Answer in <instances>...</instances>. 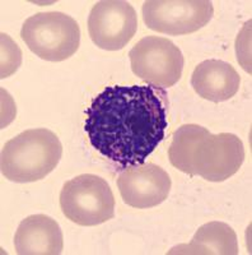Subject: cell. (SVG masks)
Instances as JSON below:
<instances>
[{"instance_id":"9c48e42d","label":"cell","mask_w":252,"mask_h":255,"mask_svg":"<svg viewBox=\"0 0 252 255\" xmlns=\"http://www.w3.org/2000/svg\"><path fill=\"white\" fill-rule=\"evenodd\" d=\"M117 186L125 204L145 209L160 206L167 199L172 181L161 166L143 163L125 168L117 179Z\"/></svg>"},{"instance_id":"277c9868","label":"cell","mask_w":252,"mask_h":255,"mask_svg":"<svg viewBox=\"0 0 252 255\" xmlns=\"http://www.w3.org/2000/svg\"><path fill=\"white\" fill-rule=\"evenodd\" d=\"M20 37L42 60L63 61L78 51L81 28L77 20L65 13H37L26 19Z\"/></svg>"},{"instance_id":"52a82bcc","label":"cell","mask_w":252,"mask_h":255,"mask_svg":"<svg viewBox=\"0 0 252 255\" xmlns=\"http://www.w3.org/2000/svg\"><path fill=\"white\" fill-rule=\"evenodd\" d=\"M143 20L149 29L169 36L194 33L214 14L209 0H148L143 4Z\"/></svg>"},{"instance_id":"7a4b0ae2","label":"cell","mask_w":252,"mask_h":255,"mask_svg":"<svg viewBox=\"0 0 252 255\" xmlns=\"http://www.w3.org/2000/svg\"><path fill=\"white\" fill-rule=\"evenodd\" d=\"M169 162L190 176L222 183L237 174L245 161V147L236 134H212L197 124H185L173 133Z\"/></svg>"},{"instance_id":"8fae6325","label":"cell","mask_w":252,"mask_h":255,"mask_svg":"<svg viewBox=\"0 0 252 255\" xmlns=\"http://www.w3.org/2000/svg\"><path fill=\"white\" fill-rule=\"evenodd\" d=\"M241 77L237 70L223 60H205L192 72L191 86L201 99L223 102L238 92Z\"/></svg>"},{"instance_id":"5b68a950","label":"cell","mask_w":252,"mask_h":255,"mask_svg":"<svg viewBox=\"0 0 252 255\" xmlns=\"http://www.w3.org/2000/svg\"><path fill=\"white\" fill-rule=\"evenodd\" d=\"M60 208L65 217L79 226H97L115 216V197L103 177L83 174L64 184Z\"/></svg>"},{"instance_id":"30bf717a","label":"cell","mask_w":252,"mask_h":255,"mask_svg":"<svg viewBox=\"0 0 252 255\" xmlns=\"http://www.w3.org/2000/svg\"><path fill=\"white\" fill-rule=\"evenodd\" d=\"M14 248L18 255H59L64 249L63 231L49 216H29L15 231Z\"/></svg>"},{"instance_id":"3957f363","label":"cell","mask_w":252,"mask_h":255,"mask_svg":"<svg viewBox=\"0 0 252 255\" xmlns=\"http://www.w3.org/2000/svg\"><path fill=\"white\" fill-rule=\"evenodd\" d=\"M61 156L63 145L54 131L28 129L4 144L0 168L9 181L35 183L55 170Z\"/></svg>"},{"instance_id":"ba28073f","label":"cell","mask_w":252,"mask_h":255,"mask_svg":"<svg viewBox=\"0 0 252 255\" xmlns=\"http://www.w3.org/2000/svg\"><path fill=\"white\" fill-rule=\"evenodd\" d=\"M138 29L135 9L129 1L102 0L93 5L88 32L93 44L102 50L117 51L130 42Z\"/></svg>"},{"instance_id":"4fadbf2b","label":"cell","mask_w":252,"mask_h":255,"mask_svg":"<svg viewBox=\"0 0 252 255\" xmlns=\"http://www.w3.org/2000/svg\"><path fill=\"white\" fill-rule=\"evenodd\" d=\"M22 61V54L8 35L1 33V78H6L18 69Z\"/></svg>"},{"instance_id":"8992f818","label":"cell","mask_w":252,"mask_h":255,"mask_svg":"<svg viewBox=\"0 0 252 255\" xmlns=\"http://www.w3.org/2000/svg\"><path fill=\"white\" fill-rule=\"evenodd\" d=\"M129 58L134 74L154 87H172L182 77L185 59L168 38L147 36L136 42Z\"/></svg>"},{"instance_id":"6da1fadb","label":"cell","mask_w":252,"mask_h":255,"mask_svg":"<svg viewBox=\"0 0 252 255\" xmlns=\"http://www.w3.org/2000/svg\"><path fill=\"white\" fill-rule=\"evenodd\" d=\"M168 95L154 86H110L85 111L92 147L122 168L139 166L165 139Z\"/></svg>"},{"instance_id":"7c38bea8","label":"cell","mask_w":252,"mask_h":255,"mask_svg":"<svg viewBox=\"0 0 252 255\" xmlns=\"http://www.w3.org/2000/svg\"><path fill=\"white\" fill-rule=\"evenodd\" d=\"M238 240L235 230L228 223L213 221L197 230L191 243L172 248L168 254L237 255Z\"/></svg>"}]
</instances>
